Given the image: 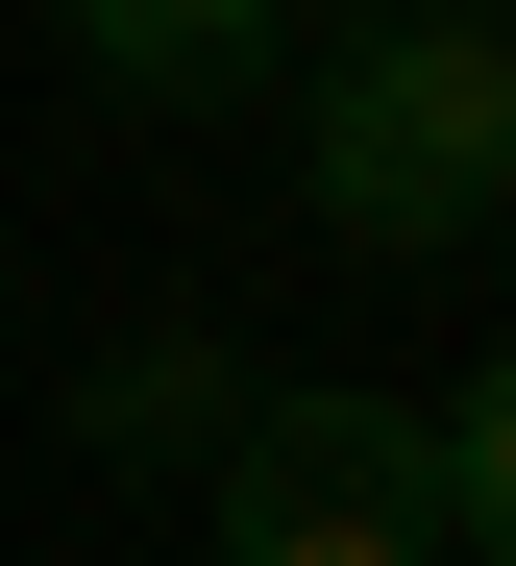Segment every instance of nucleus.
<instances>
[{
	"label": "nucleus",
	"instance_id": "nucleus-1",
	"mask_svg": "<svg viewBox=\"0 0 516 566\" xmlns=\"http://www.w3.org/2000/svg\"><path fill=\"white\" fill-rule=\"evenodd\" d=\"M295 172H320V222L369 271H443L516 222V25H345V50H295Z\"/></svg>",
	"mask_w": 516,
	"mask_h": 566
},
{
	"label": "nucleus",
	"instance_id": "nucleus-5",
	"mask_svg": "<svg viewBox=\"0 0 516 566\" xmlns=\"http://www.w3.org/2000/svg\"><path fill=\"white\" fill-rule=\"evenodd\" d=\"M419 25H516V0H419Z\"/></svg>",
	"mask_w": 516,
	"mask_h": 566
},
{
	"label": "nucleus",
	"instance_id": "nucleus-2",
	"mask_svg": "<svg viewBox=\"0 0 516 566\" xmlns=\"http://www.w3.org/2000/svg\"><path fill=\"white\" fill-rule=\"evenodd\" d=\"M197 517H222V566H443L419 395H222Z\"/></svg>",
	"mask_w": 516,
	"mask_h": 566
},
{
	"label": "nucleus",
	"instance_id": "nucleus-4",
	"mask_svg": "<svg viewBox=\"0 0 516 566\" xmlns=\"http://www.w3.org/2000/svg\"><path fill=\"white\" fill-rule=\"evenodd\" d=\"M419 468H443V542L516 566V345L467 369V395H419Z\"/></svg>",
	"mask_w": 516,
	"mask_h": 566
},
{
	"label": "nucleus",
	"instance_id": "nucleus-3",
	"mask_svg": "<svg viewBox=\"0 0 516 566\" xmlns=\"http://www.w3.org/2000/svg\"><path fill=\"white\" fill-rule=\"evenodd\" d=\"M74 50H98V99H271V74L295 50H320V25H295V0H74Z\"/></svg>",
	"mask_w": 516,
	"mask_h": 566
}]
</instances>
